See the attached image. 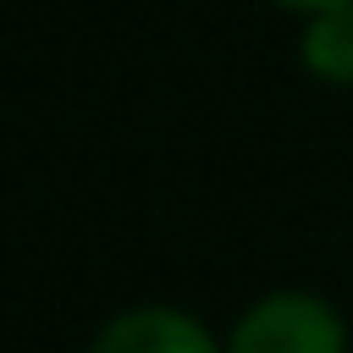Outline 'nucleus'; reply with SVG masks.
Here are the masks:
<instances>
[{
    "label": "nucleus",
    "instance_id": "nucleus-3",
    "mask_svg": "<svg viewBox=\"0 0 353 353\" xmlns=\"http://www.w3.org/2000/svg\"><path fill=\"white\" fill-rule=\"evenodd\" d=\"M298 55H303V66L320 83L353 88V6L325 11V17H309V28L298 39Z\"/></svg>",
    "mask_w": 353,
    "mask_h": 353
},
{
    "label": "nucleus",
    "instance_id": "nucleus-1",
    "mask_svg": "<svg viewBox=\"0 0 353 353\" xmlns=\"http://www.w3.org/2000/svg\"><path fill=\"white\" fill-rule=\"evenodd\" d=\"M226 353H347V320L320 292L276 287L237 314Z\"/></svg>",
    "mask_w": 353,
    "mask_h": 353
},
{
    "label": "nucleus",
    "instance_id": "nucleus-2",
    "mask_svg": "<svg viewBox=\"0 0 353 353\" xmlns=\"http://www.w3.org/2000/svg\"><path fill=\"white\" fill-rule=\"evenodd\" d=\"M88 353H226V342L210 336V325L188 309H171V303H138V309H121L110 314Z\"/></svg>",
    "mask_w": 353,
    "mask_h": 353
},
{
    "label": "nucleus",
    "instance_id": "nucleus-4",
    "mask_svg": "<svg viewBox=\"0 0 353 353\" xmlns=\"http://www.w3.org/2000/svg\"><path fill=\"white\" fill-rule=\"evenodd\" d=\"M276 6L303 11V17H325V11H342V6H353V0H276Z\"/></svg>",
    "mask_w": 353,
    "mask_h": 353
}]
</instances>
